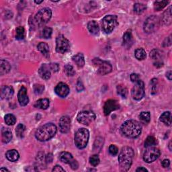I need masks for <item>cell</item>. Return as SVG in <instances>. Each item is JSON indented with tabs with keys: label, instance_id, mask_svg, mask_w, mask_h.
<instances>
[{
	"label": "cell",
	"instance_id": "6da1fadb",
	"mask_svg": "<svg viewBox=\"0 0 172 172\" xmlns=\"http://www.w3.org/2000/svg\"><path fill=\"white\" fill-rule=\"evenodd\" d=\"M123 135L128 138H135L141 135L142 126L140 122L134 120H128L122 124L121 128Z\"/></svg>",
	"mask_w": 172,
	"mask_h": 172
},
{
	"label": "cell",
	"instance_id": "7a4b0ae2",
	"mask_svg": "<svg viewBox=\"0 0 172 172\" xmlns=\"http://www.w3.org/2000/svg\"><path fill=\"white\" fill-rule=\"evenodd\" d=\"M57 132V128L53 123H47L37 129L35 137L39 141L45 142L49 141L54 137Z\"/></svg>",
	"mask_w": 172,
	"mask_h": 172
},
{
	"label": "cell",
	"instance_id": "3957f363",
	"mask_svg": "<svg viewBox=\"0 0 172 172\" xmlns=\"http://www.w3.org/2000/svg\"><path fill=\"white\" fill-rule=\"evenodd\" d=\"M134 155L135 153L131 147H125L122 148L118 155V163L122 171H128L131 168Z\"/></svg>",
	"mask_w": 172,
	"mask_h": 172
},
{
	"label": "cell",
	"instance_id": "277c9868",
	"mask_svg": "<svg viewBox=\"0 0 172 172\" xmlns=\"http://www.w3.org/2000/svg\"><path fill=\"white\" fill-rule=\"evenodd\" d=\"M89 138V132L85 128H80L76 132L74 138L75 144L78 149H83L87 146Z\"/></svg>",
	"mask_w": 172,
	"mask_h": 172
},
{
	"label": "cell",
	"instance_id": "5b68a950",
	"mask_svg": "<svg viewBox=\"0 0 172 172\" xmlns=\"http://www.w3.org/2000/svg\"><path fill=\"white\" fill-rule=\"evenodd\" d=\"M160 19L157 16H151L145 20L143 29L147 34H151L159 29L160 26Z\"/></svg>",
	"mask_w": 172,
	"mask_h": 172
},
{
	"label": "cell",
	"instance_id": "8992f818",
	"mask_svg": "<svg viewBox=\"0 0 172 172\" xmlns=\"http://www.w3.org/2000/svg\"><path fill=\"white\" fill-rule=\"evenodd\" d=\"M118 25L117 17L114 15H108L105 16L102 21V28L103 31L106 33V34H110L111 33L116 26Z\"/></svg>",
	"mask_w": 172,
	"mask_h": 172
},
{
	"label": "cell",
	"instance_id": "52a82bcc",
	"mask_svg": "<svg viewBox=\"0 0 172 172\" xmlns=\"http://www.w3.org/2000/svg\"><path fill=\"white\" fill-rule=\"evenodd\" d=\"M52 16V11L49 8L41 9L38 12L35 16V22L38 26H42L49 22Z\"/></svg>",
	"mask_w": 172,
	"mask_h": 172
},
{
	"label": "cell",
	"instance_id": "ba28073f",
	"mask_svg": "<svg viewBox=\"0 0 172 172\" xmlns=\"http://www.w3.org/2000/svg\"><path fill=\"white\" fill-rule=\"evenodd\" d=\"M161 152L158 148L155 147H147V149L143 153V160L148 164L152 163L159 158Z\"/></svg>",
	"mask_w": 172,
	"mask_h": 172
},
{
	"label": "cell",
	"instance_id": "9c48e42d",
	"mask_svg": "<svg viewBox=\"0 0 172 172\" xmlns=\"http://www.w3.org/2000/svg\"><path fill=\"white\" fill-rule=\"evenodd\" d=\"M93 63L98 67V73L104 75L110 73L112 70L111 64L107 61H102L98 58H95L93 60Z\"/></svg>",
	"mask_w": 172,
	"mask_h": 172
},
{
	"label": "cell",
	"instance_id": "30bf717a",
	"mask_svg": "<svg viewBox=\"0 0 172 172\" xmlns=\"http://www.w3.org/2000/svg\"><path fill=\"white\" fill-rule=\"evenodd\" d=\"M70 50L69 40L63 35L57 36L56 39V51L61 54H65Z\"/></svg>",
	"mask_w": 172,
	"mask_h": 172
},
{
	"label": "cell",
	"instance_id": "8fae6325",
	"mask_svg": "<svg viewBox=\"0 0 172 172\" xmlns=\"http://www.w3.org/2000/svg\"><path fill=\"white\" fill-rule=\"evenodd\" d=\"M145 84L144 82L139 79L135 84L132 89V96L135 100H141L145 96Z\"/></svg>",
	"mask_w": 172,
	"mask_h": 172
},
{
	"label": "cell",
	"instance_id": "7c38bea8",
	"mask_svg": "<svg viewBox=\"0 0 172 172\" xmlns=\"http://www.w3.org/2000/svg\"><path fill=\"white\" fill-rule=\"evenodd\" d=\"M96 116L92 111H82L77 116L78 121L84 125H89L91 122L95 121Z\"/></svg>",
	"mask_w": 172,
	"mask_h": 172
},
{
	"label": "cell",
	"instance_id": "4fadbf2b",
	"mask_svg": "<svg viewBox=\"0 0 172 172\" xmlns=\"http://www.w3.org/2000/svg\"><path fill=\"white\" fill-rule=\"evenodd\" d=\"M120 108L118 101L115 99H108L104 106V113L106 116L109 115L112 112L115 111Z\"/></svg>",
	"mask_w": 172,
	"mask_h": 172
},
{
	"label": "cell",
	"instance_id": "5bb4252c",
	"mask_svg": "<svg viewBox=\"0 0 172 172\" xmlns=\"http://www.w3.org/2000/svg\"><path fill=\"white\" fill-rule=\"evenodd\" d=\"M55 93L61 98H65L69 94L70 89L69 86L65 83L61 82L56 85L55 88Z\"/></svg>",
	"mask_w": 172,
	"mask_h": 172
},
{
	"label": "cell",
	"instance_id": "9a60e30c",
	"mask_svg": "<svg viewBox=\"0 0 172 172\" xmlns=\"http://www.w3.org/2000/svg\"><path fill=\"white\" fill-rule=\"evenodd\" d=\"M71 128V119L68 116H62L59 121V129L62 133H67Z\"/></svg>",
	"mask_w": 172,
	"mask_h": 172
},
{
	"label": "cell",
	"instance_id": "2e32d148",
	"mask_svg": "<svg viewBox=\"0 0 172 172\" xmlns=\"http://www.w3.org/2000/svg\"><path fill=\"white\" fill-rule=\"evenodd\" d=\"M18 99L19 103L22 106H25L28 104L29 99L27 95V89L25 87H22L18 92Z\"/></svg>",
	"mask_w": 172,
	"mask_h": 172
},
{
	"label": "cell",
	"instance_id": "e0dca14e",
	"mask_svg": "<svg viewBox=\"0 0 172 172\" xmlns=\"http://www.w3.org/2000/svg\"><path fill=\"white\" fill-rule=\"evenodd\" d=\"M39 74L40 76V78L44 79H49L51 78V69L49 65L43 64L39 70Z\"/></svg>",
	"mask_w": 172,
	"mask_h": 172
},
{
	"label": "cell",
	"instance_id": "ac0fdd59",
	"mask_svg": "<svg viewBox=\"0 0 172 172\" xmlns=\"http://www.w3.org/2000/svg\"><path fill=\"white\" fill-rule=\"evenodd\" d=\"M14 94V91L11 86H3L1 91V97L3 99H9L12 98Z\"/></svg>",
	"mask_w": 172,
	"mask_h": 172
},
{
	"label": "cell",
	"instance_id": "d6986e66",
	"mask_svg": "<svg viewBox=\"0 0 172 172\" xmlns=\"http://www.w3.org/2000/svg\"><path fill=\"white\" fill-rule=\"evenodd\" d=\"M134 42L133 37L132 35L131 31H127L125 33V35H123V39H122V43L123 46L126 49H129L132 45Z\"/></svg>",
	"mask_w": 172,
	"mask_h": 172
},
{
	"label": "cell",
	"instance_id": "ffe728a7",
	"mask_svg": "<svg viewBox=\"0 0 172 172\" xmlns=\"http://www.w3.org/2000/svg\"><path fill=\"white\" fill-rule=\"evenodd\" d=\"M12 133L9 128H4L2 131V138L3 143H8L12 139Z\"/></svg>",
	"mask_w": 172,
	"mask_h": 172
},
{
	"label": "cell",
	"instance_id": "44dd1931",
	"mask_svg": "<svg viewBox=\"0 0 172 172\" xmlns=\"http://www.w3.org/2000/svg\"><path fill=\"white\" fill-rule=\"evenodd\" d=\"M59 159L61 161L63 162V163L69 164V165H70L71 162L74 160L72 155L66 151L61 153L59 155Z\"/></svg>",
	"mask_w": 172,
	"mask_h": 172
},
{
	"label": "cell",
	"instance_id": "7402d4cb",
	"mask_svg": "<svg viewBox=\"0 0 172 172\" xmlns=\"http://www.w3.org/2000/svg\"><path fill=\"white\" fill-rule=\"evenodd\" d=\"M11 69L10 64L6 60L2 59L0 61V75H3L9 73V71Z\"/></svg>",
	"mask_w": 172,
	"mask_h": 172
},
{
	"label": "cell",
	"instance_id": "603a6c76",
	"mask_svg": "<svg viewBox=\"0 0 172 172\" xmlns=\"http://www.w3.org/2000/svg\"><path fill=\"white\" fill-rule=\"evenodd\" d=\"M162 22L165 25L169 26L171 24V8L169 7L167 10L164 13L161 18Z\"/></svg>",
	"mask_w": 172,
	"mask_h": 172
},
{
	"label": "cell",
	"instance_id": "cb8c5ba5",
	"mask_svg": "<svg viewBox=\"0 0 172 172\" xmlns=\"http://www.w3.org/2000/svg\"><path fill=\"white\" fill-rule=\"evenodd\" d=\"M88 28L91 34L94 35H97L99 31V27L97 22L90 21L88 24Z\"/></svg>",
	"mask_w": 172,
	"mask_h": 172
},
{
	"label": "cell",
	"instance_id": "d4e9b609",
	"mask_svg": "<svg viewBox=\"0 0 172 172\" xmlns=\"http://www.w3.org/2000/svg\"><path fill=\"white\" fill-rule=\"evenodd\" d=\"M72 59L74 63L77 65V66L79 68H82L85 65V59L82 53H78L74 55L72 57Z\"/></svg>",
	"mask_w": 172,
	"mask_h": 172
},
{
	"label": "cell",
	"instance_id": "484cf974",
	"mask_svg": "<svg viewBox=\"0 0 172 172\" xmlns=\"http://www.w3.org/2000/svg\"><path fill=\"white\" fill-rule=\"evenodd\" d=\"M6 158L12 162H15L16 161H18V159H19V153L18 152L15 150V149H12V150H9L7 151L6 154Z\"/></svg>",
	"mask_w": 172,
	"mask_h": 172
},
{
	"label": "cell",
	"instance_id": "4316f807",
	"mask_svg": "<svg viewBox=\"0 0 172 172\" xmlns=\"http://www.w3.org/2000/svg\"><path fill=\"white\" fill-rule=\"evenodd\" d=\"M37 49L45 57L49 56V46L45 42H40L37 46Z\"/></svg>",
	"mask_w": 172,
	"mask_h": 172
},
{
	"label": "cell",
	"instance_id": "83f0119b",
	"mask_svg": "<svg viewBox=\"0 0 172 172\" xmlns=\"http://www.w3.org/2000/svg\"><path fill=\"white\" fill-rule=\"evenodd\" d=\"M35 106L39 109L46 110L49 107V100L46 98L40 99L36 101L35 104Z\"/></svg>",
	"mask_w": 172,
	"mask_h": 172
},
{
	"label": "cell",
	"instance_id": "f1b7e54d",
	"mask_svg": "<svg viewBox=\"0 0 172 172\" xmlns=\"http://www.w3.org/2000/svg\"><path fill=\"white\" fill-rule=\"evenodd\" d=\"M161 122L167 126H170L171 124V114L170 112H165L161 114L160 117Z\"/></svg>",
	"mask_w": 172,
	"mask_h": 172
},
{
	"label": "cell",
	"instance_id": "f546056e",
	"mask_svg": "<svg viewBox=\"0 0 172 172\" xmlns=\"http://www.w3.org/2000/svg\"><path fill=\"white\" fill-rule=\"evenodd\" d=\"M140 121L142 124H148L151 121V114L149 112H142L138 116Z\"/></svg>",
	"mask_w": 172,
	"mask_h": 172
},
{
	"label": "cell",
	"instance_id": "4dcf8cb0",
	"mask_svg": "<svg viewBox=\"0 0 172 172\" xmlns=\"http://www.w3.org/2000/svg\"><path fill=\"white\" fill-rule=\"evenodd\" d=\"M135 56L137 59L142 61L146 58L147 54L145 51L143 49H137L135 52Z\"/></svg>",
	"mask_w": 172,
	"mask_h": 172
},
{
	"label": "cell",
	"instance_id": "1f68e13d",
	"mask_svg": "<svg viewBox=\"0 0 172 172\" xmlns=\"http://www.w3.org/2000/svg\"><path fill=\"white\" fill-rule=\"evenodd\" d=\"M157 144V139L153 136L148 137L145 141V147H153Z\"/></svg>",
	"mask_w": 172,
	"mask_h": 172
},
{
	"label": "cell",
	"instance_id": "d6a6232c",
	"mask_svg": "<svg viewBox=\"0 0 172 172\" xmlns=\"http://www.w3.org/2000/svg\"><path fill=\"white\" fill-rule=\"evenodd\" d=\"M117 89V93L118 95H121V96L124 98H126L128 94V89L125 87V85H119L117 86L116 88Z\"/></svg>",
	"mask_w": 172,
	"mask_h": 172
},
{
	"label": "cell",
	"instance_id": "836d02e7",
	"mask_svg": "<svg viewBox=\"0 0 172 172\" xmlns=\"http://www.w3.org/2000/svg\"><path fill=\"white\" fill-rule=\"evenodd\" d=\"M25 37V30L24 28L22 26H19L16 29V39L18 40H21L24 39Z\"/></svg>",
	"mask_w": 172,
	"mask_h": 172
},
{
	"label": "cell",
	"instance_id": "e575fe53",
	"mask_svg": "<svg viewBox=\"0 0 172 172\" xmlns=\"http://www.w3.org/2000/svg\"><path fill=\"white\" fill-rule=\"evenodd\" d=\"M147 8L146 6L142 3H135L134 6V12H135L137 14H141L142 12H144Z\"/></svg>",
	"mask_w": 172,
	"mask_h": 172
},
{
	"label": "cell",
	"instance_id": "d590c367",
	"mask_svg": "<svg viewBox=\"0 0 172 172\" xmlns=\"http://www.w3.org/2000/svg\"><path fill=\"white\" fill-rule=\"evenodd\" d=\"M25 131H26V126L24 125L23 124H19L16 128V135L19 138L24 137V135Z\"/></svg>",
	"mask_w": 172,
	"mask_h": 172
},
{
	"label": "cell",
	"instance_id": "8d00e7d4",
	"mask_svg": "<svg viewBox=\"0 0 172 172\" xmlns=\"http://www.w3.org/2000/svg\"><path fill=\"white\" fill-rule=\"evenodd\" d=\"M169 3L168 1H159V2H155L154 3V9L155 11H160L161 9H163Z\"/></svg>",
	"mask_w": 172,
	"mask_h": 172
},
{
	"label": "cell",
	"instance_id": "74e56055",
	"mask_svg": "<svg viewBox=\"0 0 172 172\" xmlns=\"http://www.w3.org/2000/svg\"><path fill=\"white\" fill-rule=\"evenodd\" d=\"M5 122H6V123L9 126L13 125L16 122V118L13 114H8L5 116Z\"/></svg>",
	"mask_w": 172,
	"mask_h": 172
},
{
	"label": "cell",
	"instance_id": "f35d334b",
	"mask_svg": "<svg viewBox=\"0 0 172 172\" xmlns=\"http://www.w3.org/2000/svg\"><path fill=\"white\" fill-rule=\"evenodd\" d=\"M161 55H162L161 52L158 49H154L150 52L151 58L152 59L155 60L156 62L157 61H161L159 60L160 58L161 57Z\"/></svg>",
	"mask_w": 172,
	"mask_h": 172
},
{
	"label": "cell",
	"instance_id": "ab89813d",
	"mask_svg": "<svg viewBox=\"0 0 172 172\" xmlns=\"http://www.w3.org/2000/svg\"><path fill=\"white\" fill-rule=\"evenodd\" d=\"M52 28L50 27H45L44 29L42 30V37L44 38V39H50L52 35Z\"/></svg>",
	"mask_w": 172,
	"mask_h": 172
},
{
	"label": "cell",
	"instance_id": "60d3db41",
	"mask_svg": "<svg viewBox=\"0 0 172 172\" xmlns=\"http://www.w3.org/2000/svg\"><path fill=\"white\" fill-rule=\"evenodd\" d=\"M64 70L67 75L68 76H73L75 74V71L73 67V66L69 64H67L65 66Z\"/></svg>",
	"mask_w": 172,
	"mask_h": 172
},
{
	"label": "cell",
	"instance_id": "b9f144b4",
	"mask_svg": "<svg viewBox=\"0 0 172 172\" xmlns=\"http://www.w3.org/2000/svg\"><path fill=\"white\" fill-rule=\"evenodd\" d=\"M45 90V86L41 84H35L34 85V91L36 95L41 94Z\"/></svg>",
	"mask_w": 172,
	"mask_h": 172
},
{
	"label": "cell",
	"instance_id": "7bdbcfd3",
	"mask_svg": "<svg viewBox=\"0 0 172 172\" xmlns=\"http://www.w3.org/2000/svg\"><path fill=\"white\" fill-rule=\"evenodd\" d=\"M89 163L93 166H97L99 164V158L97 155H94L89 158Z\"/></svg>",
	"mask_w": 172,
	"mask_h": 172
},
{
	"label": "cell",
	"instance_id": "ee69618b",
	"mask_svg": "<svg viewBox=\"0 0 172 172\" xmlns=\"http://www.w3.org/2000/svg\"><path fill=\"white\" fill-rule=\"evenodd\" d=\"M151 94H155L157 91V79H153L151 82Z\"/></svg>",
	"mask_w": 172,
	"mask_h": 172
},
{
	"label": "cell",
	"instance_id": "f6af8a7d",
	"mask_svg": "<svg viewBox=\"0 0 172 172\" xmlns=\"http://www.w3.org/2000/svg\"><path fill=\"white\" fill-rule=\"evenodd\" d=\"M109 153L112 156H116L118 153V149L116 146L112 145L109 147Z\"/></svg>",
	"mask_w": 172,
	"mask_h": 172
},
{
	"label": "cell",
	"instance_id": "bcb514c9",
	"mask_svg": "<svg viewBox=\"0 0 172 172\" xmlns=\"http://www.w3.org/2000/svg\"><path fill=\"white\" fill-rule=\"evenodd\" d=\"M51 70L53 71V72H57L59 69V66L57 63H51L49 64Z\"/></svg>",
	"mask_w": 172,
	"mask_h": 172
},
{
	"label": "cell",
	"instance_id": "7dc6e473",
	"mask_svg": "<svg viewBox=\"0 0 172 172\" xmlns=\"http://www.w3.org/2000/svg\"><path fill=\"white\" fill-rule=\"evenodd\" d=\"M131 80L133 83H136L137 82H138V80H139V76H138V74L136 73H132L131 75Z\"/></svg>",
	"mask_w": 172,
	"mask_h": 172
},
{
	"label": "cell",
	"instance_id": "c3c4849f",
	"mask_svg": "<svg viewBox=\"0 0 172 172\" xmlns=\"http://www.w3.org/2000/svg\"><path fill=\"white\" fill-rule=\"evenodd\" d=\"M69 165L71 166V168H72L73 170H76L78 168V167H79V164L78 163V161H76L75 159H74L72 162H71Z\"/></svg>",
	"mask_w": 172,
	"mask_h": 172
},
{
	"label": "cell",
	"instance_id": "681fc988",
	"mask_svg": "<svg viewBox=\"0 0 172 172\" xmlns=\"http://www.w3.org/2000/svg\"><path fill=\"white\" fill-rule=\"evenodd\" d=\"M84 89V86L83 85V83L81 80H79L77 83V90L78 92H82Z\"/></svg>",
	"mask_w": 172,
	"mask_h": 172
},
{
	"label": "cell",
	"instance_id": "f907efd6",
	"mask_svg": "<svg viewBox=\"0 0 172 172\" xmlns=\"http://www.w3.org/2000/svg\"><path fill=\"white\" fill-rule=\"evenodd\" d=\"M170 165V161L169 159H164L162 162V166L164 167V168H167Z\"/></svg>",
	"mask_w": 172,
	"mask_h": 172
},
{
	"label": "cell",
	"instance_id": "816d5d0a",
	"mask_svg": "<svg viewBox=\"0 0 172 172\" xmlns=\"http://www.w3.org/2000/svg\"><path fill=\"white\" fill-rule=\"evenodd\" d=\"M52 159H53V156H52V153H49L47 154L46 156V161L47 163H51L52 161Z\"/></svg>",
	"mask_w": 172,
	"mask_h": 172
},
{
	"label": "cell",
	"instance_id": "f5cc1de1",
	"mask_svg": "<svg viewBox=\"0 0 172 172\" xmlns=\"http://www.w3.org/2000/svg\"><path fill=\"white\" fill-rule=\"evenodd\" d=\"M52 171H65V169L60 165H55L52 169Z\"/></svg>",
	"mask_w": 172,
	"mask_h": 172
},
{
	"label": "cell",
	"instance_id": "db71d44e",
	"mask_svg": "<svg viewBox=\"0 0 172 172\" xmlns=\"http://www.w3.org/2000/svg\"><path fill=\"white\" fill-rule=\"evenodd\" d=\"M166 41L167 43H165V44L164 45L165 46H170L171 45V36H169L167 38V39L165 40Z\"/></svg>",
	"mask_w": 172,
	"mask_h": 172
},
{
	"label": "cell",
	"instance_id": "11a10c76",
	"mask_svg": "<svg viewBox=\"0 0 172 172\" xmlns=\"http://www.w3.org/2000/svg\"><path fill=\"white\" fill-rule=\"evenodd\" d=\"M136 171H137V172H138V171H140V172H141V171H148V170L147 169H145V168H142V167H141V168H138L136 170Z\"/></svg>",
	"mask_w": 172,
	"mask_h": 172
},
{
	"label": "cell",
	"instance_id": "9f6ffc18",
	"mask_svg": "<svg viewBox=\"0 0 172 172\" xmlns=\"http://www.w3.org/2000/svg\"><path fill=\"white\" fill-rule=\"evenodd\" d=\"M166 76H167V78L169 79V80H171V71H168V72L166 74Z\"/></svg>",
	"mask_w": 172,
	"mask_h": 172
},
{
	"label": "cell",
	"instance_id": "6f0895ef",
	"mask_svg": "<svg viewBox=\"0 0 172 172\" xmlns=\"http://www.w3.org/2000/svg\"><path fill=\"white\" fill-rule=\"evenodd\" d=\"M0 171H1V172H2V171H9V170L8 169H6V168H2L0 169Z\"/></svg>",
	"mask_w": 172,
	"mask_h": 172
},
{
	"label": "cell",
	"instance_id": "680465c9",
	"mask_svg": "<svg viewBox=\"0 0 172 172\" xmlns=\"http://www.w3.org/2000/svg\"><path fill=\"white\" fill-rule=\"evenodd\" d=\"M36 3H37V4H40V3H41L42 2H43V1H42H42H35V2Z\"/></svg>",
	"mask_w": 172,
	"mask_h": 172
},
{
	"label": "cell",
	"instance_id": "91938a15",
	"mask_svg": "<svg viewBox=\"0 0 172 172\" xmlns=\"http://www.w3.org/2000/svg\"><path fill=\"white\" fill-rule=\"evenodd\" d=\"M171 141L169 142V150L171 151Z\"/></svg>",
	"mask_w": 172,
	"mask_h": 172
}]
</instances>
